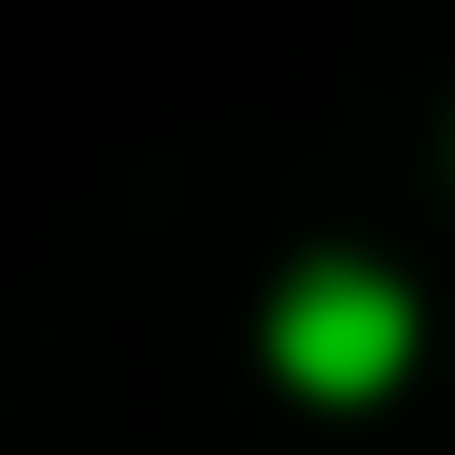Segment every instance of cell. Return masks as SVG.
I'll return each instance as SVG.
<instances>
[{
    "label": "cell",
    "instance_id": "1",
    "mask_svg": "<svg viewBox=\"0 0 455 455\" xmlns=\"http://www.w3.org/2000/svg\"><path fill=\"white\" fill-rule=\"evenodd\" d=\"M270 370L299 384V398H384L398 370H412V299L370 270V256H313L284 299H270Z\"/></svg>",
    "mask_w": 455,
    "mask_h": 455
}]
</instances>
